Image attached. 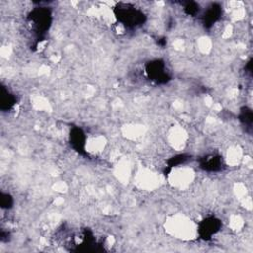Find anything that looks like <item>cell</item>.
<instances>
[{"label": "cell", "mask_w": 253, "mask_h": 253, "mask_svg": "<svg viewBox=\"0 0 253 253\" xmlns=\"http://www.w3.org/2000/svg\"><path fill=\"white\" fill-rule=\"evenodd\" d=\"M114 13L118 21L126 27L136 28L142 25L146 20V15L142 13V11L131 4H118L114 9Z\"/></svg>", "instance_id": "obj_1"}, {"label": "cell", "mask_w": 253, "mask_h": 253, "mask_svg": "<svg viewBox=\"0 0 253 253\" xmlns=\"http://www.w3.org/2000/svg\"><path fill=\"white\" fill-rule=\"evenodd\" d=\"M51 12L45 7L34 9L29 16V21L31 23L32 29H34L35 32L39 34L45 33L49 30L51 26Z\"/></svg>", "instance_id": "obj_2"}, {"label": "cell", "mask_w": 253, "mask_h": 253, "mask_svg": "<svg viewBox=\"0 0 253 253\" xmlns=\"http://www.w3.org/2000/svg\"><path fill=\"white\" fill-rule=\"evenodd\" d=\"M148 75L149 77L156 81L157 83H165L168 81L169 77L165 68V64L160 60H156L148 65Z\"/></svg>", "instance_id": "obj_3"}, {"label": "cell", "mask_w": 253, "mask_h": 253, "mask_svg": "<svg viewBox=\"0 0 253 253\" xmlns=\"http://www.w3.org/2000/svg\"><path fill=\"white\" fill-rule=\"evenodd\" d=\"M221 227H222L221 221L216 220L215 218H208L200 224L199 233L203 238L209 239L213 234L220 231Z\"/></svg>", "instance_id": "obj_4"}, {"label": "cell", "mask_w": 253, "mask_h": 253, "mask_svg": "<svg viewBox=\"0 0 253 253\" xmlns=\"http://www.w3.org/2000/svg\"><path fill=\"white\" fill-rule=\"evenodd\" d=\"M201 167L207 171H219L223 167V159L221 156L211 155L203 158Z\"/></svg>", "instance_id": "obj_5"}, {"label": "cell", "mask_w": 253, "mask_h": 253, "mask_svg": "<svg viewBox=\"0 0 253 253\" xmlns=\"http://www.w3.org/2000/svg\"><path fill=\"white\" fill-rule=\"evenodd\" d=\"M221 15H222V7L219 4L211 5L204 14L205 25L207 27L212 26L214 23H215L220 19Z\"/></svg>", "instance_id": "obj_6"}, {"label": "cell", "mask_w": 253, "mask_h": 253, "mask_svg": "<svg viewBox=\"0 0 253 253\" xmlns=\"http://www.w3.org/2000/svg\"><path fill=\"white\" fill-rule=\"evenodd\" d=\"M70 141L75 149L78 152L84 151L85 148V135L80 129H74L70 133Z\"/></svg>", "instance_id": "obj_7"}, {"label": "cell", "mask_w": 253, "mask_h": 253, "mask_svg": "<svg viewBox=\"0 0 253 253\" xmlns=\"http://www.w3.org/2000/svg\"><path fill=\"white\" fill-rule=\"evenodd\" d=\"M184 9H185V12H186L188 15H190V16H195V15H197V14L199 13V11H200L199 5H198L197 3H195V2H188V3L185 5Z\"/></svg>", "instance_id": "obj_8"}, {"label": "cell", "mask_w": 253, "mask_h": 253, "mask_svg": "<svg viewBox=\"0 0 253 253\" xmlns=\"http://www.w3.org/2000/svg\"><path fill=\"white\" fill-rule=\"evenodd\" d=\"M252 119H253V116H252V112L251 110L247 109V108H245V109L242 111L241 113V116H240V120L247 126H250L252 124Z\"/></svg>", "instance_id": "obj_9"}]
</instances>
